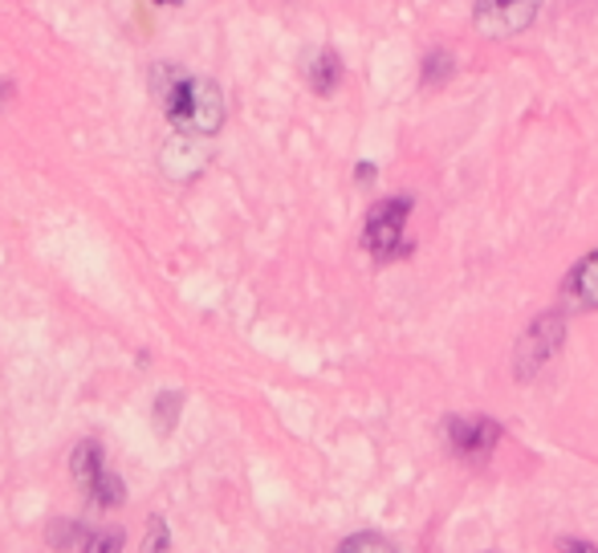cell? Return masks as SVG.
I'll return each mask as SVG.
<instances>
[{"instance_id": "6da1fadb", "label": "cell", "mask_w": 598, "mask_h": 553, "mask_svg": "<svg viewBox=\"0 0 598 553\" xmlns=\"http://www.w3.org/2000/svg\"><path fill=\"white\" fill-rule=\"evenodd\" d=\"M151 94L175 126V135L213 138L225 126V94L213 77L184 74L179 65H151Z\"/></svg>"}, {"instance_id": "7a4b0ae2", "label": "cell", "mask_w": 598, "mask_h": 553, "mask_svg": "<svg viewBox=\"0 0 598 553\" xmlns=\"http://www.w3.org/2000/svg\"><path fill=\"white\" fill-rule=\"evenodd\" d=\"M408 216H412V196L379 200L367 212V225H362V249L371 252L374 261H391L399 252H408V244H403Z\"/></svg>"}, {"instance_id": "3957f363", "label": "cell", "mask_w": 598, "mask_h": 553, "mask_svg": "<svg viewBox=\"0 0 598 553\" xmlns=\"http://www.w3.org/2000/svg\"><path fill=\"white\" fill-rule=\"evenodd\" d=\"M566 342V317L561 314H542L534 326L525 330L522 342H517V354H513V375L529 383V378L542 371V366L561 351Z\"/></svg>"}, {"instance_id": "277c9868", "label": "cell", "mask_w": 598, "mask_h": 553, "mask_svg": "<svg viewBox=\"0 0 598 553\" xmlns=\"http://www.w3.org/2000/svg\"><path fill=\"white\" fill-rule=\"evenodd\" d=\"M537 9H542V0H476L473 25L481 38L505 41L534 25Z\"/></svg>"}, {"instance_id": "5b68a950", "label": "cell", "mask_w": 598, "mask_h": 553, "mask_svg": "<svg viewBox=\"0 0 598 553\" xmlns=\"http://www.w3.org/2000/svg\"><path fill=\"white\" fill-rule=\"evenodd\" d=\"M444 436H448L452 452L461 456H485L497 448L501 440V428L485 415H452L448 424H444Z\"/></svg>"}, {"instance_id": "8992f818", "label": "cell", "mask_w": 598, "mask_h": 553, "mask_svg": "<svg viewBox=\"0 0 598 553\" xmlns=\"http://www.w3.org/2000/svg\"><path fill=\"white\" fill-rule=\"evenodd\" d=\"M561 305H566L570 314H590V310H598V249L586 252L582 261L566 273V281H561Z\"/></svg>"}, {"instance_id": "52a82bcc", "label": "cell", "mask_w": 598, "mask_h": 553, "mask_svg": "<svg viewBox=\"0 0 598 553\" xmlns=\"http://www.w3.org/2000/svg\"><path fill=\"white\" fill-rule=\"evenodd\" d=\"M70 477L82 492H86L90 501H94V492L99 484L106 480V465H102V444L99 440H82L70 456Z\"/></svg>"}, {"instance_id": "ba28073f", "label": "cell", "mask_w": 598, "mask_h": 553, "mask_svg": "<svg viewBox=\"0 0 598 553\" xmlns=\"http://www.w3.org/2000/svg\"><path fill=\"white\" fill-rule=\"evenodd\" d=\"M306 82H310L313 94H334L338 82H342V62H338L334 50H322L318 58L310 62V70H306Z\"/></svg>"}, {"instance_id": "9c48e42d", "label": "cell", "mask_w": 598, "mask_h": 553, "mask_svg": "<svg viewBox=\"0 0 598 553\" xmlns=\"http://www.w3.org/2000/svg\"><path fill=\"white\" fill-rule=\"evenodd\" d=\"M82 553H123V533L118 529H90L82 538Z\"/></svg>"}, {"instance_id": "30bf717a", "label": "cell", "mask_w": 598, "mask_h": 553, "mask_svg": "<svg viewBox=\"0 0 598 553\" xmlns=\"http://www.w3.org/2000/svg\"><path fill=\"white\" fill-rule=\"evenodd\" d=\"M338 553H395V545L379 533H354V538L342 541V550Z\"/></svg>"}, {"instance_id": "8fae6325", "label": "cell", "mask_w": 598, "mask_h": 553, "mask_svg": "<svg viewBox=\"0 0 598 553\" xmlns=\"http://www.w3.org/2000/svg\"><path fill=\"white\" fill-rule=\"evenodd\" d=\"M452 77V53L448 50H432L424 58V82L427 86H440Z\"/></svg>"}, {"instance_id": "7c38bea8", "label": "cell", "mask_w": 598, "mask_h": 553, "mask_svg": "<svg viewBox=\"0 0 598 553\" xmlns=\"http://www.w3.org/2000/svg\"><path fill=\"white\" fill-rule=\"evenodd\" d=\"M167 521L163 517H151L147 521V538H143V553H167Z\"/></svg>"}, {"instance_id": "4fadbf2b", "label": "cell", "mask_w": 598, "mask_h": 553, "mask_svg": "<svg viewBox=\"0 0 598 553\" xmlns=\"http://www.w3.org/2000/svg\"><path fill=\"white\" fill-rule=\"evenodd\" d=\"M82 538H86V533H82V529H78V525H65V521H62V525H53V529H50L53 550H70L74 541H78V545H82Z\"/></svg>"}, {"instance_id": "5bb4252c", "label": "cell", "mask_w": 598, "mask_h": 553, "mask_svg": "<svg viewBox=\"0 0 598 553\" xmlns=\"http://www.w3.org/2000/svg\"><path fill=\"white\" fill-rule=\"evenodd\" d=\"M155 411L163 415V431H172L175 411H179V395H175V390H167V395H163V399H159V407H155Z\"/></svg>"}, {"instance_id": "9a60e30c", "label": "cell", "mask_w": 598, "mask_h": 553, "mask_svg": "<svg viewBox=\"0 0 598 553\" xmlns=\"http://www.w3.org/2000/svg\"><path fill=\"white\" fill-rule=\"evenodd\" d=\"M558 550L561 553H598L595 545H590V541H582V538H561Z\"/></svg>"}, {"instance_id": "2e32d148", "label": "cell", "mask_w": 598, "mask_h": 553, "mask_svg": "<svg viewBox=\"0 0 598 553\" xmlns=\"http://www.w3.org/2000/svg\"><path fill=\"white\" fill-rule=\"evenodd\" d=\"M359 179H362V184H371V179H374V167H371V164H359Z\"/></svg>"}, {"instance_id": "e0dca14e", "label": "cell", "mask_w": 598, "mask_h": 553, "mask_svg": "<svg viewBox=\"0 0 598 553\" xmlns=\"http://www.w3.org/2000/svg\"><path fill=\"white\" fill-rule=\"evenodd\" d=\"M4 98H9V82H0V106H4Z\"/></svg>"}, {"instance_id": "ac0fdd59", "label": "cell", "mask_w": 598, "mask_h": 553, "mask_svg": "<svg viewBox=\"0 0 598 553\" xmlns=\"http://www.w3.org/2000/svg\"><path fill=\"white\" fill-rule=\"evenodd\" d=\"M155 4H179V0H155Z\"/></svg>"}]
</instances>
